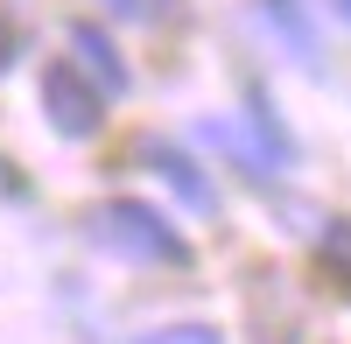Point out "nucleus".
<instances>
[{
  "mask_svg": "<svg viewBox=\"0 0 351 344\" xmlns=\"http://www.w3.org/2000/svg\"><path fill=\"white\" fill-rule=\"evenodd\" d=\"M92 239L112 260H134V267H190L183 232H176L155 204H134V197H112L106 211H92Z\"/></svg>",
  "mask_w": 351,
  "mask_h": 344,
  "instance_id": "1",
  "label": "nucleus"
},
{
  "mask_svg": "<svg viewBox=\"0 0 351 344\" xmlns=\"http://www.w3.org/2000/svg\"><path fill=\"white\" fill-rule=\"evenodd\" d=\"M14 49H21V42H14V21H0V71L14 64Z\"/></svg>",
  "mask_w": 351,
  "mask_h": 344,
  "instance_id": "8",
  "label": "nucleus"
},
{
  "mask_svg": "<svg viewBox=\"0 0 351 344\" xmlns=\"http://www.w3.org/2000/svg\"><path fill=\"white\" fill-rule=\"evenodd\" d=\"M134 344H225L211 323H162V330H148V337H134Z\"/></svg>",
  "mask_w": 351,
  "mask_h": 344,
  "instance_id": "6",
  "label": "nucleus"
},
{
  "mask_svg": "<svg viewBox=\"0 0 351 344\" xmlns=\"http://www.w3.org/2000/svg\"><path fill=\"white\" fill-rule=\"evenodd\" d=\"M71 49H77V64H84V77L99 84L106 99H120L127 92V64H120V49L106 42V28H92V21H77L71 28Z\"/></svg>",
  "mask_w": 351,
  "mask_h": 344,
  "instance_id": "4",
  "label": "nucleus"
},
{
  "mask_svg": "<svg viewBox=\"0 0 351 344\" xmlns=\"http://www.w3.org/2000/svg\"><path fill=\"white\" fill-rule=\"evenodd\" d=\"M43 112H49V127L64 140H92L99 120H106V92L77 64H49L43 71Z\"/></svg>",
  "mask_w": 351,
  "mask_h": 344,
  "instance_id": "2",
  "label": "nucleus"
},
{
  "mask_svg": "<svg viewBox=\"0 0 351 344\" xmlns=\"http://www.w3.org/2000/svg\"><path fill=\"white\" fill-rule=\"evenodd\" d=\"M141 162H148L155 176H162V183L190 204V211H204V218L218 211V183H204V169H197L183 148H169V140H141Z\"/></svg>",
  "mask_w": 351,
  "mask_h": 344,
  "instance_id": "3",
  "label": "nucleus"
},
{
  "mask_svg": "<svg viewBox=\"0 0 351 344\" xmlns=\"http://www.w3.org/2000/svg\"><path fill=\"white\" fill-rule=\"evenodd\" d=\"M260 8H267V28H281V42H288V56H295L302 71H324V56H316V28L302 14V0H260Z\"/></svg>",
  "mask_w": 351,
  "mask_h": 344,
  "instance_id": "5",
  "label": "nucleus"
},
{
  "mask_svg": "<svg viewBox=\"0 0 351 344\" xmlns=\"http://www.w3.org/2000/svg\"><path fill=\"white\" fill-rule=\"evenodd\" d=\"M112 8L134 14V21H155V14H169V8H176V0H112Z\"/></svg>",
  "mask_w": 351,
  "mask_h": 344,
  "instance_id": "7",
  "label": "nucleus"
},
{
  "mask_svg": "<svg viewBox=\"0 0 351 344\" xmlns=\"http://www.w3.org/2000/svg\"><path fill=\"white\" fill-rule=\"evenodd\" d=\"M337 14H344V21H351V0H337Z\"/></svg>",
  "mask_w": 351,
  "mask_h": 344,
  "instance_id": "9",
  "label": "nucleus"
}]
</instances>
